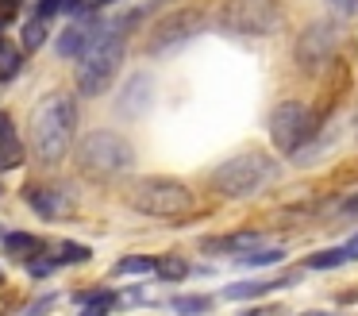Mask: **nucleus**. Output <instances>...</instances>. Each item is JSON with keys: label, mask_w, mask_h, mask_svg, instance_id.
<instances>
[{"label": "nucleus", "mask_w": 358, "mask_h": 316, "mask_svg": "<svg viewBox=\"0 0 358 316\" xmlns=\"http://www.w3.org/2000/svg\"><path fill=\"white\" fill-rule=\"evenodd\" d=\"M73 123H78V108L66 92H50L31 116V139H35V154L39 162L55 166V162L66 158L73 139Z\"/></svg>", "instance_id": "f257e3e1"}, {"label": "nucleus", "mask_w": 358, "mask_h": 316, "mask_svg": "<svg viewBox=\"0 0 358 316\" xmlns=\"http://www.w3.org/2000/svg\"><path fill=\"white\" fill-rule=\"evenodd\" d=\"M273 177H278V162L266 158L262 151H247L212 170V189L224 197H250V193L266 189Z\"/></svg>", "instance_id": "f03ea898"}, {"label": "nucleus", "mask_w": 358, "mask_h": 316, "mask_svg": "<svg viewBox=\"0 0 358 316\" xmlns=\"http://www.w3.org/2000/svg\"><path fill=\"white\" fill-rule=\"evenodd\" d=\"M120 62H124V35L104 31L101 39H89V46L81 50V66H78V89L85 97H101L112 85Z\"/></svg>", "instance_id": "7ed1b4c3"}, {"label": "nucleus", "mask_w": 358, "mask_h": 316, "mask_svg": "<svg viewBox=\"0 0 358 316\" xmlns=\"http://www.w3.org/2000/svg\"><path fill=\"white\" fill-rule=\"evenodd\" d=\"M131 162H135L131 143L116 131H93L78 146V166L89 177H116L124 170H131Z\"/></svg>", "instance_id": "20e7f679"}, {"label": "nucleus", "mask_w": 358, "mask_h": 316, "mask_svg": "<svg viewBox=\"0 0 358 316\" xmlns=\"http://www.w3.org/2000/svg\"><path fill=\"white\" fill-rule=\"evenodd\" d=\"M216 20L224 31L231 35H273V31L285 23V12H281L278 0H220Z\"/></svg>", "instance_id": "39448f33"}, {"label": "nucleus", "mask_w": 358, "mask_h": 316, "mask_svg": "<svg viewBox=\"0 0 358 316\" xmlns=\"http://www.w3.org/2000/svg\"><path fill=\"white\" fill-rule=\"evenodd\" d=\"M131 208H139L147 216H162V220L185 216L193 208V189H185L173 177H147L131 189Z\"/></svg>", "instance_id": "423d86ee"}, {"label": "nucleus", "mask_w": 358, "mask_h": 316, "mask_svg": "<svg viewBox=\"0 0 358 316\" xmlns=\"http://www.w3.org/2000/svg\"><path fill=\"white\" fill-rule=\"evenodd\" d=\"M201 31H204V12H201V8H178V12L162 15V20L155 23L147 50H150V54L173 50V46L189 43V39H193V35H201Z\"/></svg>", "instance_id": "0eeeda50"}, {"label": "nucleus", "mask_w": 358, "mask_h": 316, "mask_svg": "<svg viewBox=\"0 0 358 316\" xmlns=\"http://www.w3.org/2000/svg\"><path fill=\"white\" fill-rule=\"evenodd\" d=\"M312 131V120H308V108L301 100H285V104L273 108L270 116V139L278 151H296V146L308 139Z\"/></svg>", "instance_id": "6e6552de"}, {"label": "nucleus", "mask_w": 358, "mask_h": 316, "mask_svg": "<svg viewBox=\"0 0 358 316\" xmlns=\"http://www.w3.org/2000/svg\"><path fill=\"white\" fill-rule=\"evenodd\" d=\"M335 43H339V35H335L331 23H308V27L301 31V39H296V66H301L304 74L324 69L335 54Z\"/></svg>", "instance_id": "1a4fd4ad"}, {"label": "nucleus", "mask_w": 358, "mask_h": 316, "mask_svg": "<svg viewBox=\"0 0 358 316\" xmlns=\"http://www.w3.org/2000/svg\"><path fill=\"white\" fill-rule=\"evenodd\" d=\"M27 205L47 220H62L70 212V197H62L58 189H39V185H27Z\"/></svg>", "instance_id": "9d476101"}, {"label": "nucleus", "mask_w": 358, "mask_h": 316, "mask_svg": "<svg viewBox=\"0 0 358 316\" xmlns=\"http://www.w3.org/2000/svg\"><path fill=\"white\" fill-rule=\"evenodd\" d=\"M150 104V77H131V85L124 89V100H120V112H143Z\"/></svg>", "instance_id": "9b49d317"}, {"label": "nucleus", "mask_w": 358, "mask_h": 316, "mask_svg": "<svg viewBox=\"0 0 358 316\" xmlns=\"http://www.w3.org/2000/svg\"><path fill=\"white\" fill-rule=\"evenodd\" d=\"M258 235L255 231H239V235H220V239H204V251L212 254H227V251H255Z\"/></svg>", "instance_id": "f8f14e48"}, {"label": "nucleus", "mask_w": 358, "mask_h": 316, "mask_svg": "<svg viewBox=\"0 0 358 316\" xmlns=\"http://www.w3.org/2000/svg\"><path fill=\"white\" fill-rule=\"evenodd\" d=\"M281 285H293V277H273V282H239V285H227L224 297L227 301H247V297H258V293H270V289H281Z\"/></svg>", "instance_id": "ddd939ff"}, {"label": "nucleus", "mask_w": 358, "mask_h": 316, "mask_svg": "<svg viewBox=\"0 0 358 316\" xmlns=\"http://www.w3.org/2000/svg\"><path fill=\"white\" fill-rule=\"evenodd\" d=\"M20 162H24V146H20L16 131H12V123H8V128L0 131V166L12 170V166H20Z\"/></svg>", "instance_id": "4468645a"}, {"label": "nucleus", "mask_w": 358, "mask_h": 316, "mask_svg": "<svg viewBox=\"0 0 358 316\" xmlns=\"http://www.w3.org/2000/svg\"><path fill=\"white\" fill-rule=\"evenodd\" d=\"M85 46H89V31H85V27H66L62 39H58V54H62V58L81 54Z\"/></svg>", "instance_id": "2eb2a0df"}, {"label": "nucleus", "mask_w": 358, "mask_h": 316, "mask_svg": "<svg viewBox=\"0 0 358 316\" xmlns=\"http://www.w3.org/2000/svg\"><path fill=\"white\" fill-rule=\"evenodd\" d=\"M347 259H350V254L343 251V247H331V251L308 254V259H304V266H308V270H335V266H343Z\"/></svg>", "instance_id": "dca6fc26"}, {"label": "nucleus", "mask_w": 358, "mask_h": 316, "mask_svg": "<svg viewBox=\"0 0 358 316\" xmlns=\"http://www.w3.org/2000/svg\"><path fill=\"white\" fill-rule=\"evenodd\" d=\"M155 274L162 277V282H181V277L189 274V262L178 259V254H166L162 262H155Z\"/></svg>", "instance_id": "f3484780"}, {"label": "nucleus", "mask_w": 358, "mask_h": 316, "mask_svg": "<svg viewBox=\"0 0 358 316\" xmlns=\"http://www.w3.org/2000/svg\"><path fill=\"white\" fill-rule=\"evenodd\" d=\"M81 301H85L81 316H108L116 308V293H85Z\"/></svg>", "instance_id": "a211bd4d"}, {"label": "nucleus", "mask_w": 358, "mask_h": 316, "mask_svg": "<svg viewBox=\"0 0 358 316\" xmlns=\"http://www.w3.org/2000/svg\"><path fill=\"white\" fill-rule=\"evenodd\" d=\"M285 259V251L281 247H262V251H250V254H243V266H270V262H281Z\"/></svg>", "instance_id": "6ab92c4d"}, {"label": "nucleus", "mask_w": 358, "mask_h": 316, "mask_svg": "<svg viewBox=\"0 0 358 316\" xmlns=\"http://www.w3.org/2000/svg\"><path fill=\"white\" fill-rule=\"evenodd\" d=\"M20 74V50L12 43H0V77H16Z\"/></svg>", "instance_id": "aec40b11"}, {"label": "nucleus", "mask_w": 358, "mask_h": 316, "mask_svg": "<svg viewBox=\"0 0 358 316\" xmlns=\"http://www.w3.org/2000/svg\"><path fill=\"white\" fill-rule=\"evenodd\" d=\"M55 262H89V247L85 243H62L55 251Z\"/></svg>", "instance_id": "412c9836"}, {"label": "nucleus", "mask_w": 358, "mask_h": 316, "mask_svg": "<svg viewBox=\"0 0 358 316\" xmlns=\"http://www.w3.org/2000/svg\"><path fill=\"white\" fill-rule=\"evenodd\" d=\"M43 43H47V23H43V20H31V23L24 27V46H27V50H39Z\"/></svg>", "instance_id": "4be33fe9"}, {"label": "nucleus", "mask_w": 358, "mask_h": 316, "mask_svg": "<svg viewBox=\"0 0 358 316\" xmlns=\"http://www.w3.org/2000/svg\"><path fill=\"white\" fill-rule=\"evenodd\" d=\"M116 270L120 274H147V270H155V262L143 259V254H127V259L116 262Z\"/></svg>", "instance_id": "5701e85b"}, {"label": "nucleus", "mask_w": 358, "mask_h": 316, "mask_svg": "<svg viewBox=\"0 0 358 316\" xmlns=\"http://www.w3.org/2000/svg\"><path fill=\"white\" fill-rule=\"evenodd\" d=\"M208 305H212L208 297H178V301H173V308H178V312H185V316H196V312H204Z\"/></svg>", "instance_id": "b1692460"}, {"label": "nucleus", "mask_w": 358, "mask_h": 316, "mask_svg": "<svg viewBox=\"0 0 358 316\" xmlns=\"http://www.w3.org/2000/svg\"><path fill=\"white\" fill-rule=\"evenodd\" d=\"M4 243H8V251H20V254H24V251H39V239H35V235H24V231H12Z\"/></svg>", "instance_id": "393cba45"}, {"label": "nucleus", "mask_w": 358, "mask_h": 316, "mask_svg": "<svg viewBox=\"0 0 358 316\" xmlns=\"http://www.w3.org/2000/svg\"><path fill=\"white\" fill-rule=\"evenodd\" d=\"M58 8H62V0H39V20H47V15H55Z\"/></svg>", "instance_id": "a878e982"}, {"label": "nucleus", "mask_w": 358, "mask_h": 316, "mask_svg": "<svg viewBox=\"0 0 358 316\" xmlns=\"http://www.w3.org/2000/svg\"><path fill=\"white\" fill-rule=\"evenodd\" d=\"M343 212H350V216H358V193H355V197H347V205H343Z\"/></svg>", "instance_id": "bb28decb"}, {"label": "nucleus", "mask_w": 358, "mask_h": 316, "mask_svg": "<svg viewBox=\"0 0 358 316\" xmlns=\"http://www.w3.org/2000/svg\"><path fill=\"white\" fill-rule=\"evenodd\" d=\"M335 8H339V12H355L358 0H335Z\"/></svg>", "instance_id": "cd10ccee"}, {"label": "nucleus", "mask_w": 358, "mask_h": 316, "mask_svg": "<svg viewBox=\"0 0 358 316\" xmlns=\"http://www.w3.org/2000/svg\"><path fill=\"white\" fill-rule=\"evenodd\" d=\"M343 251H347V254H350V259H358V235H355V239H350V243H347V247H343Z\"/></svg>", "instance_id": "c85d7f7f"}, {"label": "nucleus", "mask_w": 358, "mask_h": 316, "mask_svg": "<svg viewBox=\"0 0 358 316\" xmlns=\"http://www.w3.org/2000/svg\"><path fill=\"white\" fill-rule=\"evenodd\" d=\"M281 308H258V312H250V316H278Z\"/></svg>", "instance_id": "c756f323"}, {"label": "nucleus", "mask_w": 358, "mask_h": 316, "mask_svg": "<svg viewBox=\"0 0 358 316\" xmlns=\"http://www.w3.org/2000/svg\"><path fill=\"white\" fill-rule=\"evenodd\" d=\"M89 4H112V0H89Z\"/></svg>", "instance_id": "7c9ffc66"}, {"label": "nucleus", "mask_w": 358, "mask_h": 316, "mask_svg": "<svg viewBox=\"0 0 358 316\" xmlns=\"http://www.w3.org/2000/svg\"><path fill=\"white\" fill-rule=\"evenodd\" d=\"M301 316H324V312H301Z\"/></svg>", "instance_id": "2f4dec72"}]
</instances>
